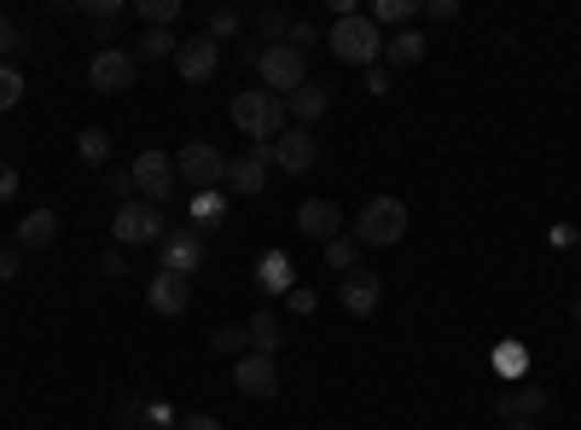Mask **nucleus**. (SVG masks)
I'll return each instance as SVG.
<instances>
[{"mask_svg":"<svg viewBox=\"0 0 581 430\" xmlns=\"http://www.w3.org/2000/svg\"><path fill=\"white\" fill-rule=\"evenodd\" d=\"M547 401H552V396L541 390V384H524V390H506L494 407H501L506 419H541V414H547Z\"/></svg>","mask_w":581,"mask_h":430,"instance_id":"nucleus-20","label":"nucleus"},{"mask_svg":"<svg viewBox=\"0 0 581 430\" xmlns=\"http://www.w3.org/2000/svg\"><path fill=\"white\" fill-rule=\"evenodd\" d=\"M366 93H379V99L390 93V70H384V65H372V70H366Z\"/></svg>","mask_w":581,"mask_h":430,"instance_id":"nucleus-39","label":"nucleus"},{"mask_svg":"<svg viewBox=\"0 0 581 430\" xmlns=\"http://www.w3.org/2000/svg\"><path fill=\"white\" fill-rule=\"evenodd\" d=\"M326 53L338 58V65L372 70V65L384 58V30L372 24V18H361V12H349V18H338V24H331V35H326Z\"/></svg>","mask_w":581,"mask_h":430,"instance_id":"nucleus-1","label":"nucleus"},{"mask_svg":"<svg viewBox=\"0 0 581 430\" xmlns=\"http://www.w3.org/2000/svg\"><path fill=\"white\" fill-rule=\"evenodd\" d=\"M106 192L117 198V210H122V203H134V192H140V187H134V175L122 169V175H106Z\"/></svg>","mask_w":581,"mask_h":430,"instance_id":"nucleus-36","label":"nucleus"},{"mask_svg":"<svg viewBox=\"0 0 581 430\" xmlns=\"http://www.w3.org/2000/svg\"><path fill=\"white\" fill-rule=\"evenodd\" d=\"M315 41H320V35H315V24H308V18H290V30H285V47H290V53H308Z\"/></svg>","mask_w":581,"mask_h":430,"instance_id":"nucleus-33","label":"nucleus"},{"mask_svg":"<svg viewBox=\"0 0 581 430\" xmlns=\"http://www.w3.org/2000/svg\"><path fill=\"white\" fill-rule=\"evenodd\" d=\"M326 106H331V99H326V88H320V81H303L297 93H285V117H297V129H308V122H320V117H326Z\"/></svg>","mask_w":581,"mask_h":430,"instance_id":"nucleus-18","label":"nucleus"},{"mask_svg":"<svg viewBox=\"0 0 581 430\" xmlns=\"http://www.w3.org/2000/svg\"><path fill=\"white\" fill-rule=\"evenodd\" d=\"M267 163H274V146H251L244 157H233V163H227V187H233V192H244V198H251V192H262V187H267Z\"/></svg>","mask_w":581,"mask_h":430,"instance_id":"nucleus-14","label":"nucleus"},{"mask_svg":"<svg viewBox=\"0 0 581 430\" xmlns=\"http://www.w3.org/2000/svg\"><path fill=\"white\" fill-rule=\"evenodd\" d=\"M256 76H262V88H267V93H279V99H285V93H297L303 81H308V58H303V53H290L285 41H279V47H262V53H256Z\"/></svg>","mask_w":581,"mask_h":430,"instance_id":"nucleus-5","label":"nucleus"},{"mask_svg":"<svg viewBox=\"0 0 581 430\" xmlns=\"http://www.w3.org/2000/svg\"><path fill=\"white\" fill-rule=\"evenodd\" d=\"M244 343H251V355H279L285 326L274 315H251V320H244Z\"/></svg>","mask_w":581,"mask_h":430,"instance_id":"nucleus-21","label":"nucleus"},{"mask_svg":"<svg viewBox=\"0 0 581 430\" xmlns=\"http://www.w3.org/2000/svg\"><path fill=\"white\" fill-rule=\"evenodd\" d=\"M175 70H180V81H193V88H204L216 70H221V47L210 35H193V41H180L175 47Z\"/></svg>","mask_w":581,"mask_h":430,"instance_id":"nucleus-11","label":"nucleus"},{"mask_svg":"<svg viewBox=\"0 0 581 430\" xmlns=\"http://www.w3.org/2000/svg\"><path fill=\"white\" fill-rule=\"evenodd\" d=\"M326 268L331 274H355L361 268V244H355V233H338L326 244Z\"/></svg>","mask_w":581,"mask_h":430,"instance_id":"nucleus-22","label":"nucleus"},{"mask_svg":"<svg viewBox=\"0 0 581 430\" xmlns=\"http://www.w3.org/2000/svg\"><path fill=\"white\" fill-rule=\"evenodd\" d=\"M419 12L430 18V24H453V18H460V0H425Z\"/></svg>","mask_w":581,"mask_h":430,"instance_id":"nucleus-37","label":"nucleus"},{"mask_svg":"<svg viewBox=\"0 0 581 430\" xmlns=\"http://www.w3.org/2000/svg\"><path fill=\"white\" fill-rule=\"evenodd\" d=\"M227 216V198L221 192H198L193 198V221H221Z\"/></svg>","mask_w":581,"mask_h":430,"instance_id":"nucleus-34","label":"nucleus"},{"mask_svg":"<svg viewBox=\"0 0 581 430\" xmlns=\"http://www.w3.org/2000/svg\"><path fill=\"white\" fill-rule=\"evenodd\" d=\"M12 244H18V251H53V244H58V210H30L24 221H18Z\"/></svg>","mask_w":581,"mask_h":430,"instance_id":"nucleus-17","label":"nucleus"},{"mask_svg":"<svg viewBox=\"0 0 581 430\" xmlns=\"http://www.w3.org/2000/svg\"><path fill=\"white\" fill-rule=\"evenodd\" d=\"M570 315H575V326H581V291H575V302H570Z\"/></svg>","mask_w":581,"mask_h":430,"instance_id":"nucleus-44","label":"nucleus"},{"mask_svg":"<svg viewBox=\"0 0 581 430\" xmlns=\"http://www.w3.org/2000/svg\"><path fill=\"white\" fill-rule=\"evenodd\" d=\"M111 239L117 244H163L169 239V221H163L157 203H122L111 216Z\"/></svg>","mask_w":581,"mask_h":430,"instance_id":"nucleus-6","label":"nucleus"},{"mask_svg":"<svg viewBox=\"0 0 581 430\" xmlns=\"http://www.w3.org/2000/svg\"><path fill=\"white\" fill-rule=\"evenodd\" d=\"M407 239V203L402 198H372L355 216V244H372V251H390V244Z\"/></svg>","mask_w":581,"mask_h":430,"instance_id":"nucleus-3","label":"nucleus"},{"mask_svg":"<svg viewBox=\"0 0 581 430\" xmlns=\"http://www.w3.org/2000/svg\"><path fill=\"white\" fill-rule=\"evenodd\" d=\"M506 430H541V425L535 419H506Z\"/></svg>","mask_w":581,"mask_h":430,"instance_id":"nucleus-43","label":"nucleus"},{"mask_svg":"<svg viewBox=\"0 0 581 430\" xmlns=\"http://www.w3.org/2000/svg\"><path fill=\"white\" fill-rule=\"evenodd\" d=\"M134 12L145 18V30H169L180 18V0H134Z\"/></svg>","mask_w":581,"mask_h":430,"instance_id":"nucleus-26","label":"nucleus"},{"mask_svg":"<svg viewBox=\"0 0 581 430\" xmlns=\"http://www.w3.org/2000/svg\"><path fill=\"white\" fill-rule=\"evenodd\" d=\"M239 30H244V12H239V7H216V12H210V30H204V35L221 47V41H233Z\"/></svg>","mask_w":581,"mask_h":430,"instance_id":"nucleus-27","label":"nucleus"},{"mask_svg":"<svg viewBox=\"0 0 581 430\" xmlns=\"http://www.w3.org/2000/svg\"><path fill=\"white\" fill-rule=\"evenodd\" d=\"M210 343H216L221 355H244V350H251V343H244V326H216Z\"/></svg>","mask_w":581,"mask_h":430,"instance_id":"nucleus-31","label":"nucleus"},{"mask_svg":"<svg viewBox=\"0 0 581 430\" xmlns=\"http://www.w3.org/2000/svg\"><path fill=\"white\" fill-rule=\"evenodd\" d=\"M145 302H152V315H186L193 309V279H180V274H163L157 268V279L145 285Z\"/></svg>","mask_w":581,"mask_h":430,"instance_id":"nucleus-13","label":"nucleus"},{"mask_svg":"<svg viewBox=\"0 0 581 430\" xmlns=\"http://www.w3.org/2000/svg\"><path fill=\"white\" fill-rule=\"evenodd\" d=\"M338 302H343V315H355V320H372V315H379V302H384V279L372 274V268H355V274H343V285H338Z\"/></svg>","mask_w":581,"mask_h":430,"instance_id":"nucleus-10","label":"nucleus"},{"mask_svg":"<svg viewBox=\"0 0 581 430\" xmlns=\"http://www.w3.org/2000/svg\"><path fill=\"white\" fill-rule=\"evenodd\" d=\"M7 198H18V169H12V163H0V203H7Z\"/></svg>","mask_w":581,"mask_h":430,"instance_id":"nucleus-40","label":"nucleus"},{"mask_svg":"<svg viewBox=\"0 0 581 430\" xmlns=\"http://www.w3.org/2000/svg\"><path fill=\"white\" fill-rule=\"evenodd\" d=\"M425 53H430V41H425L419 30H396V35L384 41V58H390V65H396V70L425 65Z\"/></svg>","mask_w":581,"mask_h":430,"instance_id":"nucleus-19","label":"nucleus"},{"mask_svg":"<svg viewBox=\"0 0 581 430\" xmlns=\"http://www.w3.org/2000/svg\"><path fill=\"white\" fill-rule=\"evenodd\" d=\"M175 175L198 192H216V187H227V157L210 146V140H186V146L175 152Z\"/></svg>","mask_w":581,"mask_h":430,"instance_id":"nucleus-4","label":"nucleus"},{"mask_svg":"<svg viewBox=\"0 0 581 430\" xmlns=\"http://www.w3.org/2000/svg\"><path fill=\"white\" fill-rule=\"evenodd\" d=\"M366 18H372L379 30H384V24H413V18H419V0H379Z\"/></svg>","mask_w":581,"mask_h":430,"instance_id":"nucleus-25","label":"nucleus"},{"mask_svg":"<svg viewBox=\"0 0 581 430\" xmlns=\"http://www.w3.org/2000/svg\"><path fill=\"white\" fill-rule=\"evenodd\" d=\"M175 47H180V41H175L169 30H145L140 47H134V65H157V58H175Z\"/></svg>","mask_w":581,"mask_h":430,"instance_id":"nucleus-23","label":"nucleus"},{"mask_svg":"<svg viewBox=\"0 0 581 430\" xmlns=\"http://www.w3.org/2000/svg\"><path fill=\"white\" fill-rule=\"evenodd\" d=\"M233 129L251 140V146H274V140L285 134V99L267 93V88L233 93Z\"/></svg>","mask_w":581,"mask_h":430,"instance_id":"nucleus-2","label":"nucleus"},{"mask_svg":"<svg viewBox=\"0 0 581 430\" xmlns=\"http://www.w3.org/2000/svg\"><path fill=\"white\" fill-rule=\"evenodd\" d=\"M233 390H239L244 401H274V396H279V361L244 350V355L233 361Z\"/></svg>","mask_w":581,"mask_h":430,"instance_id":"nucleus-7","label":"nucleus"},{"mask_svg":"<svg viewBox=\"0 0 581 430\" xmlns=\"http://www.w3.org/2000/svg\"><path fill=\"white\" fill-rule=\"evenodd\" d=\"M134 187L145 192V203H157V210H163V203H169V192H175V157H163V152H140L134 157Z\"/></svg>","mask_w":581,"mask_h":430,"instance_id":"nucleus-9","label":"nucleus"},{"mask_svg":"<svg viewBox=\"0 0 581 430\" xmlns=\"http://www.w3.org/2000/svg\"><path fill=\"white\" fill-rule=\"evenodd\" d=\"M76 157L88 163V169H99V163L111 157V134H106V129H81V134H76Z\"/></svg>","mask_w":581,"mask_h":430,"instance_id":"nucleus-24","label":"nucleus"},{"mask_svg":"<svg viewBox=\"0 0 581 430\" xmlns=\"http://www.w3.org/2000/svg\"><path fill=\"white\" fill-rule=\"evenodd\" d=\"M18 274H24V251H18V244H0V285H12Z\"/></svg>","mask_w":581,"mask_h":430,"instance_id":"nucleus-35","label":"nucleus"},{"mask_svg":"<svg viewBox=\"0 0 581 430\" xmlns=\"http://www.w3.org/2000/svg\"><path fill=\"white\" fill-rule=\"evenodd\" d=\"M186 430H221V419L216 414H198V419H186Z\"/></svg>","mask_w":581,"mask_h":430,"instance_id":"nucleus-42","label":"nucleus"},{"mask_svg":"<svg viewBox=\"0 0 581 430\" xmlns=\"http://www.w3.org/2000/svg\"><path fill=\"white\" fill-rule=\"evenodd\" d=\"M297 233H308V239L331 244V239L343 233V216H338V203H331V198H308L303 210H297Z\"/></svg>","mask_w":581,"mask_h":430,"instance_id":"nucleus-16","label":"nucleus"},{"mask_svg":"<svg viewBox=\"0 0 581 430\" xmlns=\"http://www.w3.org/2000/svg\"><path fill=\"white\" fill-rule=\"evenodd\" d=\"M18 99H24V76H18V65H0V111H12Z\"/></svg>","mask_w":581,"mask_h":430,"instance_id":"nucleus-30","label":"nucleus"},{"mask_svg":"<svg viewBox=\"0 0 581 430\" xmlns=\"http://www.w3.org/2000/svg\"><path fill=\"white\" fill-rule=\"evenodd\" d=\"M262 291H290V268H285V256H267V262H262Z\"/></svg>","mask_w":581,"mask_h":430,"instance_id":"nucleus-32","label":"nucleus"},{"mask_svg":"<svg viewBox=\"0 0 581 430\" xmlns=\"http://www.w3.org/2000/svg\"><path fill=\"white\" fill-rule=\"evenodd\" d=\"M157 256H163V274H180V279H193L204 268V239L198 233H169L157 244Z\"/></svg>","mask_w":581,"mask_h":430,"instance_id":"nucleus-15","label":"nucleus"},{"mask_svg":"<svg viewBox=\"0 0 581 430\" xmlns=\"http://www.w3.org/2000/svg\"><path fill=\"white\" fill-rule=\"evenodd\" d=\"M274 163L285 175H308L320 163V146H315V134L308 129H285L279 140H274Z\"/></svg>","mask_w":581,"mask_h":430,"instance_id":"nucleus-12","label":"nucleus"},{"mask_svg":"<svg viewBox=\"0 0 581 430\" xmlns=\"http://www.w3.org/2000/svg\"><path fill=\"white\" fill-rule=\"evenodd\" d=\"M30 47V35H24V24H12L7 12H0V65H7V58H18Z\"/></svg>","mask_w":581,"mask_h":430,"instance_id":"nucleus-28","label":"nucleus"},{"mask_svg":"<svg viewBox=\"0 0 581 430\" xmlns=\"http://www.w3.org/2000/svg\"><path fill=\"white\" fill-rule=\"evenodd\" d=\"M285 30H290V18H285L279 7H267V12H256V35L267 41V47H279V41H285Z\"/></svg>","mask_w":581,"mask_h":430,"instance_id":"nucleus-29","label":"nucleus"},{"mask_svg":"<svg viewBox=\"0 0 581 430\" xmlns=\"http://www.w3.org/2000/svg\"><path fill=\"white\" fill-rule=\"evenodd\" d=\"M290 309H297V315H315L320 297H315V291H290Z\"/></svg>","mask_w":581,"mask_h":430,"instance_id":"nucleus-41","label":"nucleus"},{"mask_svg":"<svg viewBox=\"0 0 581 430\" xmlns=\"http://www.w3.org/2000/svg\"><path fill=\"white\" fill-rule=\"evenodd\" d=\"M134 76H140V65H134V53H122V47H99L94 65H88L94 93H129Z\"/></svg>","mask_w":581,"mask_h":430,"instance_id":"nucleus-8","label":"nucleus"},{"mask_svg":"<svg viewBox=\"0 0 581 430\" xmlns=\"http://www.w3.org/2000/svg\"><path fill=\"white\" fill-rule=\"evenodd\" d=\"M99 279H129V256L106 251V256H99Z\"/></svg>","mask_w":581,"mask_h":430,"instance_id":"nucleus-38","label":"nucleus"}]
</instances>
